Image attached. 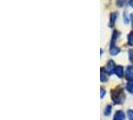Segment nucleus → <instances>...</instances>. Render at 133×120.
Here are the masks:
<instances>
[{"label": "nucleus", "mask_w": 133, "mask_h": 120, "mask_svg": "<svg viewBox=\"0 0 133 120\" xmlns=\"http://www.w3.org/2000/svg\"><path fill=\"white\" fill-rule=\"evenodd\" d=\"M111 98L115 104H122L124 102L126 97H125V94H124L122 87L118 86L111 90Z\"/></svg>", "instance_id": "f257e3e1"}, {"label": "nucleus", "mask_w": 133, "mask_h": 120, "mask_svg": "<svg viewBox=\"0 0 133 120\" xmlns=\"http://www.w3.org/2000/svg\"><path fill=\"white\" fill-rule=\"evenodd\" d=\"M104 70H105V72H106L107 74H112L114 72V70H115V63H114L112 60H110L106 64Z\"/></svg>", "instance_id": "f03ea898"}, {"label": "nucleus", "mask_w": 133, "mask_h": 120, "mask_svg": "<svg viewBox=\"0 0 133 120\" xmlns=\"http://www.w3.org/2000/svg\"><path fill=\"white\" fill-rule=\"evenodd\" d=\"M126 78L129 81H133V67L128 66L126 70Z\"/></svg>", "instance_id": "7ed1b4c3"}, {"label": "nucleus", "mask_w": 133, "mask_h": 120, "mask_svg": "<svg viewBox=\"0 0 133 120\" xmlns=\"http://www.w3.org/2000/svg\"><path fill=\"white\" fill-rule=\"evenodd\" d=\"M125 116H124V113L122 111H117L116 113L114 114L113 120H124Z\"/></svg>", "instance_id": "20e7f679"}, {"label": "nucleus", "mask_w": 133, "mask_h": 120, "mask_svg": "<svg viewBox=\"0 0 133 120\" xmlns=\"http://www.w3.org/2000/svg\"><path fill=\"white\" fill-rule=\"evenodd\" d=\"M114 73L116 74L119 78H121L123 76V67L122 66H116L115 67V70H114Z\"/></svg>", "instance_id": "39448f33"}, {"label": "nucleus", "mask_w": 133, "mask_h": 120, "mask_svg": "<svg viewBox=\"0 0 133 120\" xmlns=\"http://www.w3.org/2000/svg\"><path fill=\"white\" fill-rule=\"evenodd\" d=\"M118 35H119V32L116 31V30H114L113 34H112V39H111V45H110V47L115 46V41H116V39L118 38Z\"/></svg>", "instance_id": "423d86ee"}, {"label": "nucleus", "mask_w": 133, "mask_h": 120, "mask_svg": "<svg viewBox=\"0 0 133 120\" xmlns=\"http://www.w3.org/2000/svg\"><path fill=\"white\" fill-rule=\"evenodd\" d=\"M117 18V13L116 12H113V13H111L110 15V23H109V26L112 27L114 25V23H115V20Z\"/></svg>", "instance_id": "0eeeda50"}, {"label": "nucleus", "mask_w": 133, "mask_h": 120, "mask_svg": "<svg viewBox=\"0 0 133 120\" xmlns=\"http://www.w3.org/2000/svg\"><path fill=\"white\" fill-rule=\"evenodd\" d=\"M100 80L102 81V82H106L107 80H108V77H107V73L105 72V70L102 68L101 69V77H100Z\"/></svg>", "instance_id": "6e6552de"}, {"label": "nucleus", "mask_w": 133, "mask_h": 120, "mask_svg": "<svg viewBox=\"0 0 133 120\" xmlns=\"http://www.w3.org/2000/svg\"><path fill=\"white\" fill-rule=\"evenodd\" d=\"M120 52V48L114 46V47H110V53L111 55H117V54Z\"/></svg>", "instance_id": "1a4fd4ad"}, {"label": "nucleus", "mask_w": 133, "mask_h": 120, "mask_svg": "<svg viewBox=\"0 0 133 120\" xmlns=\"http://www.w3.org/2000/svg\"><path fill=\"white\" fill-rule=\"evenodd\" d=\"M126 88H127V90H128L130 93L133 94V81H129V82L127 83Z\"/></svg>", "instance_id": "9d476101"}, {"label": "nucleus", "mask_w": 133, "mask_h": 120, "mask_svg": "<svg viewBox=\"0 0 133 120\" xmlns=\"http://www.w3.org/2000/svg\"><path fill=\"white\" fill-rule=\"evenodd\" d=\"M127 39H128V44L133 46V32H130V33L128 34Z\"/></svg>", "instance_id": "9b49d317"}, {"label": "nucleus", "mask_w": 133, "mask_h": 120, "mask_svg": "<svg viewBox=\"0 0 133 120\" xmlns=\"http://www.w3.org/2000/svg\"><path fill=\"white\" fill-rule=\"evenodd\" d=\"M110 113H111V106H110V105H107L106 108H105V110H104V115L109 116Z\"/></svg>", "instance_id": "f8f14e48"}, {"label": "nucleus", "mask_w": 133, "mask_h": 120, "mask_svg": "<svg viewBox=\"0 0 133 120\" xmlns=\"http://www.w3.org/2000/svg\"><path fill=\"white\" fill-rule=\"evenodd\" d=\"M127 115H128V118L130 120H133V110H128L127 111Z\"/></svg>", "instance_id": "ddd939ff"}, {"label": "nucleus", "mask_w": 133, "mask_h": 120, "mask_svg": "<svg viewBox=\"0 0 133 120\" xmlns=\"http://www.w3.org/2000/svg\"><path fill=\"white\" fill-rule=\"evenodd\" d=\"M129 59L133 63V50H129Z\"/></svg>", "instance_id": "4468645a"}, {"label": "nucleus", "mask_w": 133, "mask_h": 120, "mask_svg": "<svg viewBox=\"0 0 133 120\" xmlns=\"http://www.w3.org/2000/svg\"><path fill=\"white\" fill-rule=\"evenodd\" d=\"M100 90H101V95H100V97H101V98H103V97H104V95H105V90H104L103 88H101Z\"/></svg>", "instance_id": "2eb2a0df"}, {"label": "nucleus", "mask_w": 133, "mask_h": 120, "mask_svg": "<svg viewBox=\"0 0 133 120\" xmlns=\"http://www.w3.org/2000/svg\"><path fill=\"white\" fill-rule=\"evenodd\" d=\"M130 18H131V23H132V29H133V14L130 15Z\"/></svg>", "instance_id": "dca6fc26"}, {"label": "nucleus", "mask_w": 133, "mask_h": 120, "mask_svg": "<svg viewBox=\"0 0 133 120\" xmlns=\"http://www.w3.org/2000/svg\"><path fill=\"white\" fill-rule=\"evenodd\" d=\"M129 4L131 5V7L133 8V0H131V1H129Z\"/></svg>", "instance_id": "f3484780"}, {"label": "nucleus", "mask_w": 133, "mask_h": 120, "mask_svg": "<svg viewBox=\"0 0 133 120\" xmlns=\"http://www.w3.org/2000/svg\"><path fill=\"white\" fill-rule=\"evenodd\" d=\"M117 3H118V5H119V6H122V5H123V4H122V3H123V2H119V1H118V2H117Z\"/></svg>", "instance_id": "a211bd4d"}]
</instances>
